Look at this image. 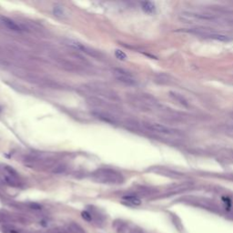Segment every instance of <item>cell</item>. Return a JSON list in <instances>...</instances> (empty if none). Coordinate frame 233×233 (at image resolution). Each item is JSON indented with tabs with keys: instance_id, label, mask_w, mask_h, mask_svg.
<instances>
[{
	"instance_id": "277c9868",
	"label": "cell",
	"mask_w": 233,
	"mask_h": 233,
	"mask_svg": "<svg viewBox=\"0 0 233 233\" xmlns=\"http://www.w3.org/2000/svg\"><path fill=\"white\" fill-rule=\"evenodd\" d=\"M113 75L117 80H118L121 83L127 85V86H134L136 85L137 81L134 78V77L129 72H127L123 69H113Z\"/></svg>"
},
{
	"instance_id": "4fadbf2b",
	"label": "cell",
	"mask_w": 233,
	"mask_h": 233,
	"mask_svg": "<svg viewBox=\"0 0 233 233\" xmlns=\"http://www.w3.org/2000/svg\"><path fill=\"white\" fill-rule=\"evenodd\" d=\"M82 217L84 218V219L87 221H91L93 220V217L91 215V213L88 212V211H84V212H82Z\"/></svg>"
},
{
	"instance_id": "8992f818",
	"label": "cell",
	"mask_w": 233,
	"mask_h": 233,
	"mask_svg": "<svg viewBox=\"0 0 233 233\" xmlns=\"http://www.w3.org/2000/svg\"><path fill=\"white\" fill-rule=\"evenodd\" d=\"M145 127L147 129L152 130L157 133H160L164 135H173L175 132L173 129H169V127L161 125V124H157V123H147L145 124Z\"/></svg>"
},
{
	"instance_id": "7c38bea8",
	"label": "cell",
	"mask_w": 233,
	"mask_h": 233,
	"mask_svg": "<svg viewBox=\"0 0 233 233\" xmlns=\"http://www.w3.org/2000/svg\"><path fill=\"white\" fill-rule=\"evenodd\" d=\"M115 56L118 59L122 60V61H125V60L127 59V56L124 53L123 51L119 50V49H116L115 50Z\"/></svg>"
},
{
	"instance_id": "5bb4252c",
	"label": "cell",
	"mask_w": 233,
	"mask_h": 233,
	"mask_svg": "<svg viewBox=\"0 0 233 233\" xmlns=\"http://www.w3.org/2000/svg\"><path fill=\"white\" fill-rule=\"evenodd\" d=\"M49 233H70L69 230H66L64 229H54L52 230Z\"/></svg>"
},
{
	"instance_id": "3957f363",
	"label": "cell",
	"mask_w": 233,
	"mask_h": 233,
	"mask_svg": "<svg viewBox=\"0 0 233 233\" xmlns=\"http://www.w3.org/2000/svg\"><path fill=\"white\" fill-rule=\"evenodd\" d=\"M88 89L91 90L93 93L99 94V96L107 97V99H111L113 101H116L118 99L117 94L113 91V90H111L110 88H108L107 87H102L100 85H90Z\"/></svg>"
},
{
	"instance_id": "ba28073f",
	"label": "cell",
	"mask_w": 233,
	"mask_h": 233,
	"mask_svg": "<svg viewBox=\"0 0 233 233\" xmlns=\"http://www.w3.org/2000/svg\"><path fill=\"white\" fill-rule=\"evenodd\" d=\"M53 14H54V16H56L58 18L64 19V18L67 17V14L66 12V9L60 5L54 6V7H53Z\"/></svg>"
},
{
	"instance_id": "8fae6325",
	"label": "cell",
	"mask_w": 233,
	"mask_h": 233,
	"mask_svg": "<svg viewBox=\"0 0 233 233\" xmlns=\"http://www.w3.org/2000/svg\"><path fill=\"white\" fill-rule=\"evenodd\" d=\"M69 230L70 233H86L85 230L82 229L78 224L74 223V222L69 225Z\"/></svg>"
},
{
	"instance_id": "7a4b0ae2",
	"label": "cell",
	"mask_w": 233,
	"mask_h": 233,
	"mask_svg": "<svg viewBox=\"0 0 233 233\" xmlns=\"http://www.w3.org/2000/svg\"><path fill=\"white\" fill-rule=\"evenodd\" d=\"M113 226L118 233H144L142 229L136 225L122 220H116Z\"/></svg>"
},
{
	"instance_id": "30bf717a",
	"label": "cell",
	"mask_w": 233,
	"mask_h": 233,
	"mask_svg": "<svg viewBox=\"0 0 233 233\" xmlns=\"http://www.w3.org/2000/svg\"><path fill=\"white\" fill-rule=\"evenodd\" d=\"M141 6H142V9L148 14H151L155 10V6L152 2H148V1L141 2Z\"/></svg>"
},
{
	"instance_id": "5b68a950",
	"label": "cell",
	"mask_w": 233,
	"mask_h": 233,
	"mask_svg": "<svg viewBox=\"0 0 233 233\" xmlns=\"http://www.w3.org/2000/svg\"><path fill=\"white\" fill-rule=\"evenodd\" d=\"M66 44L67 46H69L75 49H78V50H80L82 52H84V53L87 54L88 56L92 57H95V58H99L100 56H99V53H97V51L94 50L93 48H88L87 46H85L84 44H81L76 40H72V39H66Z\"/></svg>"
},
{
	"instance_id": "6da1fadb",
	"label": "cell",
	"mask_w": 233,
	"mask_h": 233,
	"mask_svg": "<svg viewBox=\"0 0 233 233\" xmlns=\"http://www.w3.org/2000/svg\"><path fill=\"white\" fill-rule=\"evenodd\" d=\"M92 178L96 181L103 183V184H109V185H117L123 182L122 175L115 169H99L96 170L92 174Z\"/></svg>"
},
{
	"instance_id": "52a82bcc",
	"label": "cell",
	"mask_w": 233,
	"mask_h": 233,
	"mask_svg": "<svg viewBox=\"0 0 233 233\" xmlns=\"http://www.w3.org/2000/svg\"><path fill=\"white\" fill-rule=\"evenodd\" d=\"M0 18H1L2 24L8 29L12 30V31H15V32H21L22 31L21 27L18 24H17L14 20L6 17H1Z\"/></svg>"
},
{
	"instance_id": "9c48e42d",
	"label": "cell",
	"mask_w": 233,
	"mask_h": 233,
	"mask_svg": "<svg viewBox=\"0 0 233 233\" xmlns=\"http://www.w3.org/2000/svg\"><path fill=\"white\" fill-rule=\"evenodd\" d=\"M123 200L126 201L127 204L133 206H139L141 204V200L136 196H125L123 197Z\"/></svg>"
}]
</instances>
